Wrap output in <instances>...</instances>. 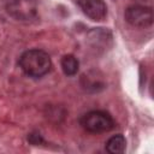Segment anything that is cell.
Returning <instances> with one entry per match:
<instances>
[{
  "label": "cell",
  "mask_w": 154,
  "mask_h": 154,
  "mask_svg": "<svg viewBox=\"0 0 154 154\" xmlns=\"http://www.w3.org/2000/svg\"><path fill=\"white\" fill-rule=\"evenodd\" d=\"M19 67L26 76L40 78L51 71L52 61L45 51L29 49L20 55Z\"/></svg>",
  "instance_id": "obj_1"
},
{
  "label": "cell",
  "mask_w": 154,
  "mask_h": 154,
  "mask_svg": "<svg viewBox=\"0 0 154 154\" xmlns=\"http://www.w3.org/2000/svg\"><path fill=\"white\" fill-rule=\"evenodd\" d=\"M79 123L85 131L91 134L107 132L114 128L113 118L103 111H90L82 116Z\"/></svg>",
  "instance_id": "obj_2"
},
{
  "label": "cell",
  "mask_w": 154,
  "mask_h": 154,
  "mask_svg": "<svg viewBox=\"0 0 154 154\" xmlns=\"http://www.w3.org/2000/svg\"><path fill=\"white\" fill-rule=\"evenodd\" d=\"M7 13L17 20H30L37 14L36 0H10L6 4Z\"/></svg>",
  "instance_id": "obj_3"
},
{
  "label": "cell",
  "mask_w": 154,
  "mask_h": 154,
  "mask_svg": "<svg viewBox=\"0 0 154 154\" xmlns=\"http://www.w3.org/2000/svg\"><path fill=\"white\" fill-rule=\"evenodd\" d=\"M125 19L129 24L137 28H147L153 23L152 7L142 5H132L125 10Z\"/></svg>",
  "instance_id": "obj_4"
},
{
  "label": "cell",
  "mask_w": 154,
  "mask_h": 154,
  "mask_svg": "<svg viewBox=\"0 0 154 154\" xmlns=\"http://www.w3.org/2000/svg\"><path fill=\"white\" fill-rule=\"evenodd\" d=\"M76 2L90 19L99 22L106 18L107 7L103 0H76Z\"/></svg>",
  "instance_id": "obj_5"
},
{
  "label": "cell",
  "mask_w": 154,
  "mask_h": 154,
  "mask_svg": "<svg viewBox=\"0 0 154 154\" xmlns=\"http://www.w3.org/2000/svg\"><path fill=\"white\" fill-rule=\"evenodd\" d=\"M60 65H61V69L66 76H75L78 71V67H79V63H78L77 58L72 54L64 55L61 58Z\"/></svg>",
  "instance_id": "obj_6"
},
{
  "label": "cell",
  "mask_w": 154,
  "mask_h": 154,
  "mask_svg": "<svg viewBox=\"0 0 154 154\" xmlns=\"http://www.w3.org/2000/svg\"><path fill=\"white\" fill-rule=\"evenodd\" d=\"M126 141L123 135H114L106 142V150L111 154L123 153L125 150Z\"/></svg>",
  "instance_id": "obj_7"
}]
</instances>
